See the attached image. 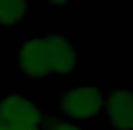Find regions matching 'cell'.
<instances>
[{"mask_svg":"<svg viewBox=\"0 0 133 130\" xmlns=\"http://www.w3.org/2000/svg\"><path fill=\"white\" fill-rule=\"evenodd\" d=\"M48 5H51V7H56V9H63L66 7V5L70 4L72 0H44Z\"/></svg>","mask_w":133,"mask_h":130,"instance_id":"52a82bcc","label":"cell"},{"mask_svg":"<svg viewBox=\"0 0 133 130\" xmlns=\"http://www.w3.org/2000/svg\"><path fill=\"white\" fill-rule=\"evenodd\" d=\"M0 113L19 130H43L46 111L36 99L21 94L19 91H9L0 96Z\"/></svg>","mask_w":133,"mask_h":130,"instance_id":"3957f363","label":"cell"},{"mask_svg":"<svg viewBox=\"0 0 133 130\" xmlns=\"http://www.w3.org/2000/svg\"><path fill=\"white\" fill-rule=\"evenodd\" d=\"M29 0H0V26L16 28L28 19Z\"/></svg>","mask_w":133,"mask_h":130,"instance_id":"5b68a950","label":"cell"},{"mask_svg":"<svg viewBox=\"0 0 133 130\" xmlns=\"http://www.w3.org/2000/svg\"><path fill=\"white\" fill-rule=\"evenodd\" d=\"M106 91L94 86H78L66 89L56 96V110L60 116L80 122V120L97 118L104 110Z\"/></svg>","mask_w":133,"mask_h":130,"instance_id":"7a4b0ae2","label":"cell"},{"mask_svg":"<svg viewBox=\"0 0 133 130\" xmlns=\"http://www.w3.org/2000/svg\"><path fill=\"white\" fill-rule=\"evenodd\" d=\"M43 130H84L77 125L75 122L63 118L60 115L53 113H44V122H43Z\"/></svg>","mask_w":133,"mask_h":130,"instance_id":"8992f818","label":"cell"},{"mask_svg":"<svg viewBox=\"0 0 133 130\" xmlns=\"http://www.w3.org/2000/svg\"><path fill=\"white\" fill-rule=\"evenodd\" d=\"M12 63L22 77L43 82L53 75L72 74L78 63V51L68 36L29 34L12 50Z\"/></svg>","mask_w":133,"mask_h":130,"instance_id":"6da1fadb","label":"cell"},{"mask_svg":"<svg viewBox=\"0 0 133 130\" xmlns=\"http://www.w3.org/2000/svg\"><path fill=\"white\" fill-rule=\"evenodd\" d=\"M0 130H19V128L14 127L10 122H7V120L2 116V113H0Z\"/></svg>","mask_w":133,"mask_h":130,"instance_id":"ba28073f","label":"cell"},{"mask_svg":"<svg viewBox=\"0 0 133 130\" xmlns=\"http://www.w3.org/2000/svg\"><path fill=\"white\" fill-rule=\"evenodd\" d=\"M102 115L116 130H133V89L113 87L106 91Z\"/></svg>","mask_w":133,"mask_h":130,"instance_id":"277c9868","label":"cell"}]
</instances>
